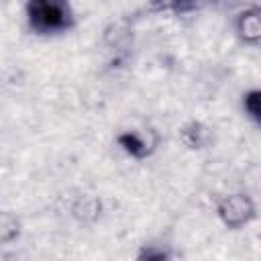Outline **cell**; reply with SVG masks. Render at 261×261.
<instances>
[{
  "label": "cell",
  "mask_w": 261,
  "mask_h": 261,
  "mask_svg": "<svg viewBox=\"0 0 261 261\" xmlns=\"http://www.w3.org/2000/svg\"><path fill=\"white\" fill-rule=\"evenodd\" d=\"M118 149L128 155L135 161L149 159L161 145V135L153 126H143V128H126L114 137Z\"/></svg>",
  "instance_id": "3"
},
{
  "label": "cell",
  "mask_w": 261,
  "mask_h": 261,
  "mask_svg": "<svg viewBox=\"0 0 261 261\" xmlns=\"http://www.w3.org/2000/svg\"><path fill=\"white\" fill-rule=\"evenodd\" d=\"M27 29L37 37H57L75 29L77 18L69 2L63 0H29L24 4Z\"/></svg>",
  "instance_id": "1"
},
{
  "label": "cell",
  "mask_w": 261,
  "mask_h": 261,
  "mask_svg": "<svg viewBox=\"0 0 261 261\" xmlns=\"http://www.w3.org/2000/svg\"><path fill=\"white\" fill-rule=\"evenodd\" d=\"M232 31L243 45H261V4H251L237 12L232 20Z\"/></svg>",
  "instance_id": "5"
},
{
  "label": "cell",
  "mask_w": 261,
  "mask_h": 261,
  "mask_svg": "<svg viewBox=\"0 0 261 261\" xmlns=\"http://www.w3.org/2000/svg\"><path fill=\"white\" fill-rule=\"evenodd\" d=\"M106 212V204L102 196L96 194H80L69 204V214L75 222L84 226H94Z\"/></svg>",
  "instance_id": "7"
},
{
  "label": "cell",
  "mask_w": 261,
  "mask_h": 261,
  "mask_svg": "<svg viewBox=\"0 0 261 261\" xmlns=\"http://www.w3.org/2000/svg\"><path fill=\"white\" fill-rule=\"evenodd\" d=\"M20 234H22L20 218L14 212L4 210L2 216H0V241H2V245H10V243L18 241Z\"/></svg>",
  "instance_id": "8"
},
{
  "label": "cell",
  "mask_w": 261,
  "mask_h": 261,
  "mask_svg": "<svg viewBox=\"0 0 261 261\" xmlns=\"http://www.w3.org/2000/svg\"><path fill=\"white\" fill-rule=\"evenodd\" d=\"M216 218L220 220V224L228 230H241L245 226H249L251 222L257 220L259 210L257 204L253 200V196H249L247 192H230L226 196H222L216 202Z\"/></svg>",
  "instance_id": "2"
},
{
  "label": "cell",
  "mask_w": 261,
  "mask_h": 261,
  "mask_svg": "<svg viewBox=\"0 0 261 261\" xmlns=\"http://www.w3.org/2000/svg\"><path fill=\"white\" fill-rule=\"evenodd\" d=\"M177 141L188 151H204L214 143V130L198 118H188L177 128Z\"/></svg>",
  "instance_id": "6"
},
{
  "label": "cell",
  "mask_w": 261,
  "mask_h": 261,
  "mask_svg": "<svg viewBox=\"0 0 261 261\" xmlns=\"http://www.w3.org/2000/svg\"><path fill=\"white\" fill-rule=\"evenodd\" d=\"M135 261H171V251L163 245L149 243V245H143L137 251Z\"/></svg>",
  "instance_id": "10"
},
{
  "label": "cell",
  "mask_w": 261,
  "mask_h": 261,
  "mask_svg": "<svg viewBox=\"0 0 261 261\" xmlns=\"http://www.w3.org/2000/svg\"><path fill=\"white\" fill-rule=\"evenodd\" d=\"M241 108L251 122L261 126V88L247 90L241 98Z\"/></svg>",
  "instance_id": "9"
},
{
  "label": "cell",
  "mask_w": 261,
  "mask_h": 261,
  "mask_svg": "<svg viewBox=\"0 0 261 261\" xmlns=\"http://www.w3.org/2000/svg\"><path fill=\"white\" fill-rule=\"evenodd\" d=\"M102 43L114 53L110 65L120 67V63H124L126 59V49H130L133 45V22L128 18H118L110 22L102 33Z\"/></svg>",
  "instance_id": "4"
}]
</instances>
